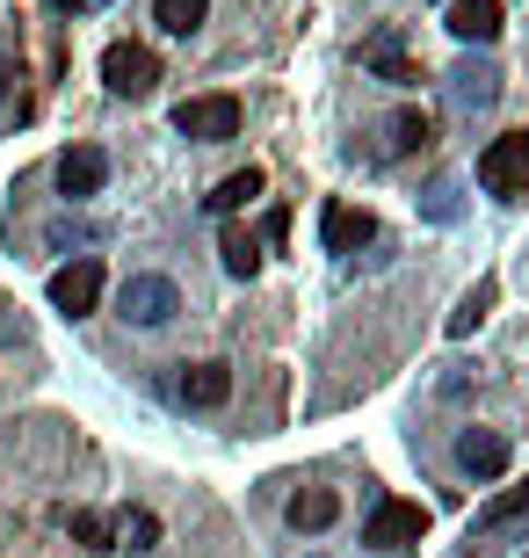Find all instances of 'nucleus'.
I'll use <instances>...</instances> for the list:
<instances>
[{"label": "nucleus", "instance_id": "1", "mask_svg": "<svg viewBox=\"0 0 529 558\" xmlns=\"http://www.w3.org/2000/svg\"><path fill=\"white\" fill-rule=\"evenodd\" d=\"M421 537H428V508H421V500L385 494L363 515V544H370V551H407V544H421Z\"/></svg>", "mask_w": 529, "mask_h": 558}, {"label": "nucleus", "instance_id": "2", "mask_svg": "<svg viewBox=\"0 0 529 558\" xmlns=\"http://www.w3.org/2000/svg\"><path fill=\"white\" fill-rule=\"evenodd\" d=\"M175 131L196 145H225L240 138V95H189L182 109H175Z\"/></svg>", "mask_w": 529, "mask_h": 558}, {"label": "nucleus", "instance_id": "3", "mask_svg": "<svg viewBox=\"0 0 529 558\" xmlns=\"http://www.w3.org/2000/svg\"><path fill=\"white\" fill-rule=\"evenodd\" d=\"M479 182L493 189V196H529V131H508V138H493L486 153H479Z\"/></svg>", "mask_w": 529, "mask_h": 558}, {"label": "nucleus", "instance_id": "4", "mask_svg": "<svg viewBox=\"0 0 529 558\" xmlns=\"http://www.w3.org/2000/svg\"><path fill=\"white\" fill-rule=\"evenodd\" d=\"M117 312L131 327H167V319L182 312V290L167 283V276H131V283L117 290Z\"/></svg>", "mask_w": 529, "mask_h": 558}, {"label": "nucleus", "instance_id": "5", "mask_svg": "<svg viewBox=\"0 0 529 558\" xmlns=\"http://www.w3.org/2000/svg\"><path fill=\"white\" fill-rule=\"evenodd\" d=\"M103 81H109V95H131V102H139V95L160 87V59H153L145 44H109L103 51Z\"/></svg>", "mask_w": 529, "mask_h": 558}, {"label": "nucleus", "instance_id": "6", "mask_svg": "<svg viewBox=\"0 0 529 558\" xmlns=\"http://www.w3.org/2000/svg\"><path fill=\"white\" fill-rule=\"evenodd\" d=\"M95 305H103V262L81 254V262H65V269L51 276V312L81 319V312H95Z\"/></svg>", "mask_w": 529, "mask_h": 558}, {"label": "nucleus", "instance_id": "7", "mask_svg": "<svg viewBox=\"0 0 529 558\" xmlns=\"http://www.w3.org/2000/svg\"><path fill=\"white\" fill-rule=\"evenodd\" d=\"M320 240H326V254H356V247H370V240H377V218H370L363 204H326Z\"/></svg>", "mask_w": 529, "mask_h": 558}, {"label": "nucleus", "instance_id": "8", "mask_svg": "<svg viewBox=\"0 0 529 558\" xmlns=\"http://www.w3.org/2000/svg\"><path fill=\"white\" fill-rule=\"evenodd\" d=\"M508 435L501 428H465L457 435V464H465V478H501L508 472Z\"/></svg>", "mask_w": 529, "mask_h": 558}, {"label": "nucleus", "instance_id": "9", "mask_svg": "<svg viewBox=\"0 0 529 558\" xmlns=\"http://www.w3.org/2000/svg\"><path fill=\"white\" fill-rule=\"evenodd\" d=\"M109 182V153L103 145H65L59 153V189L65 196H103Z\"/></svg>", "mask_w": 529, "mask_h": 558}, {"label": "nucleus", "instance_id": "10", "mask_svg": "<svg viewBox=\"0 0 529 558\" xmlns=\"http://www.w3.org/2000/svg\"><path fill=\"white\" fill-rule=\"evenodd\" d=\"M508 29V8L501 0H449V37L457 44H493Z\"/></svg>", "mask_w": 529, "mask_h": 558}, {"label": "nucleus", "instance_id": "11", "mask_svg": "<svg viewBox=\"0 0 529 558\" xmlns=\"http://www.w3.org/2000/svg\"><path fill=\"white\" fill-rule=\"evenodd\" d=\"M175 399H182V407H225V399H232V371H225V363H189V371L175 377Z\"/></svg>", "mask_w": 529, "mask_h": 558}, {"label": "nucleus", "instance_id": "12", "mask_svg": "<svg viewBox=\"0 0 529 558\" xmlns=\"http://www.w3.org/2000/svg\"><path fill=\"white\" fill-rule=\"evenodd\" d=\"M363 65L377 73V81H392V87H413V81H421V65L399 51V29H377V37L363 44Z\"/></svg>", "mask_w": 529, "mask_h": 558}, {"label": "nucleus", "instance_id": "13", "mask_svg": "<svg viewBox=\"0 0 529 558\" xmlns=\"http://www.w3.org/2000/svg\"><path fill=\"white\" fill-rule=\"evenodd\" d=\"M262 189H268V174H262V167H240V174H225V182L211 189L204 204L218 210V218H232V210H247V204H254V196H262Z\"/></svg>", "mask_w": 529, "mask_h": 558}, {"label": "nucleus", "instance_id": "14", "mask_svg": "<svg viewBox=\"0 0 529 558\" xmlns=\"http://www.w3.org/2000/svg\"><path fill=\"white\" fill-rule=\"evenodd\" d=\"M449 95H457L465 109H486L493 95H501V73H493V65H479V59H465L457 73H449Z\"/></svg>", "mask_w": 529, "mask_h": 558}, {"label": "nucleus", "instance_id": "15", "mask_svg": "<svg viewBox=\"0 0 529 558\" xmlns=\"http://www.w3.org/2000/svg\"><path fill=\"white\" fill-rule=\"evenodd\" d=\"M493 305H501V283H493V276H479V283L465 290V305L449 312V341H465V333H479V319H486Z\"/></svg>", "mask_w": 529, "mask_h": 558}, {"label": "nucleus", "instance_id": "16", "mask_svg": "<svg viewBox=\"0 0 529 558\" xmlns=\"http://www.w3.org/2000/svg\"><path fill=\"white\" fill-rule=\"evenodd\" d=\"M522 522H529V486H508L501 500L479 508V530H486V537H508V530H522Z\"/></svg>", "mask_w": 529, "mask_h": 558}, {"label": "nucleus", "instance_id": "17", "mask_svg": "<svg viewBox=\"0 0 529 558\" xmlns=\"http://www.w3.org/2000/svg\"><path fill=\"white\" fill-rule=\"evenodd\" d=\"M334 515H341V500L326 494V486H298L290 494V530H326Z\"/></svg>", "mask_w": 529, "mask_h": 558}, {"label": "nucleus", "instance_id": "18", "mask_svg": "<svg viewBox=\"0 0 529 558\" xmlns=\"http://www.w3.org/2000/svg\"><path fill=\"white\" fill-rule=\"evenodd\" d=\"M211 15V0H153V22H160L167 37H196Z\"/></svg>", "mask_w": 529, "mask_h": 558}, {"label": "nucleus", "instance_id": "19", "mask_svg": "<svg viewBox=\"0 0 529 558\" xmlns=\"http://www.w3.org/2000/svg\"><path fill=\"white\" fill-rule=\"evenodd\" d=\"M218 254H225V269H232V276H254V269H262V232H247V226H225Z\"/></svg>", "mask_w": 529, "mask_h": 558}, {"label": "nucleus", "instance_id": "20", "mask_svg": "<svg viewBox=\"0 0 529 558\" xmlns=\"http://www.w3.org/2000/svg\"><path fill=\"white\" fill-rule=\"evenodd\" d=\"M385 131H392V138H385L392 153H421V145H435V124H428L421 109H399V117H392Z\"/></svg>", "mask_w": 529, "mask_h": 558}, {"label": "nucleus", "instance_id": "21", "mask_svg": "<svg viewBox=\"0 0 529 558\" xmlns=\"http://www.w3.org/2000/svg\"><path fill=\"white\" fill-rule=\"evenodd\" d=\"M117 544H123V551H153V544H160V515H153V508L117 515Z\"/></svg>", "mask_w": 529, "mask_h": 558}, {"label": "nucleus", "instance_id": "22", "mask_svg": "<svg viewBox=\"0 0 529 558\" xmlns=\"http://www.w3.org/2000/svg\"><path fill=\"white\" fill-rule=\"evenodd\" d=\"M428 218H443V226L457 218V189H449V182H435V189H428Z\"/></svg>", "mask_w": 529, "mask_h": 558}, {"label": "nucleus", "instance_id": "23", "mask_svg": "<svg viewBox=\"0 0 529 558\" xmlns=\"http://www.w3.org/2000/svg\"><path fill=\"white\" fill-rule=\"evenodd\" d=\"M65 522H73V537H81V544H109V522L103 515H65Z\"/></svg>", "mask_w": 529, "mask_h": 558}, {"label": "nucleus", "instance_id": "24", "mask_svg": "<svg viewBox=\"0 0 529 558\" xmlns=\"http://www.w3.org/2000/svg\"><path fill=\"white\" fill-rule=\"evenodd\" d=\"M59 15H95V8H109V0H51Z\"/></svg>", "mask_w": 529, "mask_h": 558}, {"label": "nucleus", "instance_id": "25", "mask_svg": "<svg viewBox=\"0 0 529 558\" xmlns=\"http://www.w3.org/2000/svg\"><path fill=\"white\" fill-rule=\"evenodd\" d=\"M8 81H15V73H8V59H0V95H8Z\"/></svg>", "mask_w": 529, "mask_h": 558}]
</instances>
